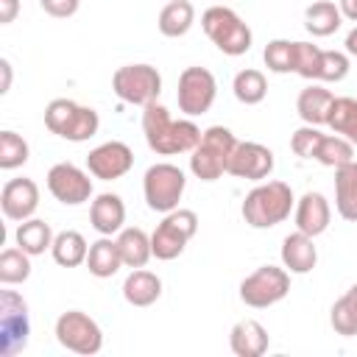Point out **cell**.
Returning <instances> with one entry per match:
<instances>
[{
  "mask_svg": "<svg viewBox=\"0 0 357 357\" xmlns=\"http://www.w3.org/2000/svg\"><path fill=\"white\" fill-rule=\"evenodd\" d=\"M142 134L153 153L159 156H176V153H192V148L201 142V128L192 123V117L173 120L170 112L162 103L142 106Z\"/></svg>",
  "mask_w": 357,
  "mask_h": 357,
  "instance_id": "obj_1",
  "label": "cell"
},
{
  "mask_svg": "<svg viewBox=\"0 0 357 357\" xmlns=\"http://www.w3.org/2000/svg\"><path fill=\"white\" fill-rule=\"evenodd\" d=\"M296 206L293 190L284 181H257V187L243 198L240 215L251 229H271L290 218Z\"/></svg>",
  "mask_w": 357,
  "mask_h": 357,
  "instance_id": "obj_2",
  "label": "cell"
},
{
  "mask_svg": "<svg viewBox=\"0 0 357 357\" xmlns=\"http://www.w3.org/2000/svg\"><path fill=\"white\" fill-rule=\"evenodd\" d=\"M45 126L50 134L67 139V142H86L98 134L100 117L92 106H81L70 98H53L45 106Z\"/></svg>",
  "mask_w": 357,
  "mask_h": 357,
  "instance_id": "obj_3",
  "label": "cell"
},
{
  "mask_svg": "<svg viewBox=\"0 0 357 357\" xmlns=\"http://www.w3.org/2000/svg\"><path fill=\"white\" fill-rule=\"evenodd\" d=\"M201 28L212 39V45L226 56H243L251 50V28L243 17L229 6H209L201 14Z\"/></svg>",
  "mask_w": 357,
  "mask_h": 357,
  "instance_id": "obj_4",
  "label": "cell"
},
{
  "mask_svg": "<svg viewBox=\"0 0 357 357\" xmlns=\"http://www.w3.org/2000/svg\"><path fill=\"white\" fill-rule=\"evenodd\" d=\"M237 145V137L226 126H209L201 134V142L190 153V170L201 181H218L229 170L231 151Z\"/></svg>",
  "mask_w": 357,
  "mask_h": 357,
  "instance_id": "obj_5",
  "label": "cell"
},
{
  "mask_svg": "<svg viewBox=\"0 0 357 357\" xmlns=\"http://www.w3.org/2000/svg\"><path fill=\"white\" fill-rule=\"evenodd\" d=\"M187 190V176L181 167L170 165V162H156L145 170L142 176V192H145V204L153 212H173L178 209V201Z\"/></svg>",
  "mask_w": 357,
  "mask_h": 357,
  "instance_id": "obj_6",
  "label": "cell"
},
{
  "mask_svg": "<svg viewBox=\"0 0 357 357\" xmlns=\"http://www.w3.org/2000/svg\"><path fill=\"white\" fill-rule=\"evenodd\" d=\"M290 293V271L282 265H262L240 282V301L254 310L279 304Z\"/></svg>",
  "mask_w": 357,
  "mask_h": 357,
  "instance_id": "obj_7",
  "label": "cell"
},
{
  "mask_svg": "<svg viewBox=\"0 0 357 357\" xmlns=\"http://www.w3.org/2000/svg\"><path fill=\"white\" fill-rule=\"evenodd\" d=\"M112 89L123 103L148 106L162 92V75L153 64H123L112 75Z\"/></svg>",
  "mask_w": 357,
  "mask_h": 357,
  "instance_id": "obj_8",
  "label": "cell"
},
{
  "mask_svg": "<svg viewBox=\"0 0 357 357\" xmlns=\"http://www.w3.org/2000/svg\"><path fill=\"white\" fill-rule=\"evenodd\" d=\"M198 231V215L192 209H173L162 218V223L156 226V231L151 234V248H153V257L162 259V262H170L176 259L187 243L195 237Z\"/></svg>",
  "mask_w": 357,
  "mask_h": 357,
  "instance_id": "obj_9",
  "label": "cell"
},
{
  "mask_svg": "<svg viewBox=\"0 0 357 357\" xmlns=\"http://www.w3.org/2000/svg\"><path fill=\"white\" fill-rule=\"evenodd\" d=\"M59 346H64L73 354H84L92 357L103 349V329L98 326L95 318H89L81 310H67L56 318V329H53Z\"/></svg>",
  "mask_w": 357,
  "mask_h": 357,
  "instance_id": "obj_10",
  "label": "cell"
},
{
  "mask_svg": "<svg viewBox=\"0 0 357 357\" xmlns=\"http://www.w3.org/2000/svg\"><path fill=\"white\" fill-rule=\"evenodd\" d=\"M31 315L28 304L17 290L0 293V357H14L28 346Z\"/></svg>",
  "mask_w": 357,
  "mask_h": 357,
  "instance_id": "obj_11",
  "label": "cell"
},
{
  "mask_svg": "<svg viewBox=\"0 0 357 357\" xmlns=\"http://www.w3.org/2000/svg\"><path fill=\"white\" fill-rule=\"evenodd\" d=\"M215 98H218V81L206 67H184L181 70L176 100H178V112H184V117L206 114L212 109Z\"/></svg>",
  "mask_w": 357,
  "mask_h": 357,
  "instance_id": "obj_12",
  "label": "cell"
},
{
  "mask_svg": "<svg viewBox=\"0 0 357 357\" xmlns=\"http://www.w3.org/2000/svg\"><path fill=\"white\" fill-rule=\"evenodd\" d=\"M92 173L73 162H59L47 170V190L64 206H78L92 198Z\"/></svg>",
  "mask_w": 357,
  "mask_h": 357,
  "instance_id": "obj_13",
  "label": "cell"
},
{
  "mask_svg": "<svg viewBox=\"0 0 357 357\" xmlns=\"http://www.w3.org/2000/svg\"><path fill=\"white\" fill-rule=\"evenodd\" d=\"M131 167H134V151L120 139L100 142L98 148L86 153V170L100 181L123 178Z\"/></svg>",
  "mask_w": 357,
  "mask_h": 357,
  "instance_id": "obj_14",
  "label": "cell"
},
{
  "mask_svg": "<svg viewBox=\"0 0 357 357\" xmlns=\"http://www.w3.org/2000/svg\"><path fill=\"white\" fill-rule=\"evenodd\" d=\"M273 151L262 142H237L234 151H231V159H229V170L231 176L237 178H245V181H265L271 173H273Z\"/></svg>",
  "mask_w": 357,
  "mask_h": 357,
  "instance_id": "obj_15",
  "label": "cell"
},
{
  "mask_svg": "<svg viewBox=\"0 0 357 357\" xmlns=\"http://www.w3.org/2000/svg\"><path fill=\"white\" fill-rule=\"evenodd\" d=\"M36 206H39V187H36L33 178H25V176H22V178H8V181L3 184L0 209H3V215H6L8 220L22 223V220L33 218Z\"/></svg>",
  "mask_w": 357,
  "mask_h": 357,
  "instance_id": "obj_16",
  "label": "cell"
},
{
  "mask_svg": "<svg viewBox=\"0 0 357 357\" xmlns=\"http://www.w3.org/2000/svg\"><path fill=\"white\" fill-rule=\"evenodd\" d=\"M329 220H332V206L321 192L310 190L296 201V229L298 231L318 237L329 229Z\"/></svg>",
  "mask_w": 357,
  "mask_h": 357,
  "instance_id": "obj_17",
  "label": "cell"
},
{
  "mask_svg": "<svg viewBox=\"0 0 357 357\" xmlns=\"http://www.w3.org/2000/svg\"><path fill=\"white\" fill-rule=\"evenodd\" d=\"M271 346V335L268 329L254 321V318H245V321H237L229 332V349L237 354V357H262Z\"/></svg>",
  "mask_w": 357,
  "mask_h": 357,
  "instance_id": "obj_18",
  "label": "cell"
},
{
  "mask_svg": "<svg viewBox=\"0 0 357 357\" xmlns=\"http://www.w3.org/2000/svg\"><path fill=\"white\" fill-rule=\"evenodd\" d=\"M89 223L98 234L112 237L114 231L123 229L126 223V204L117 192H100L95 195V201L89 204Z\"/></svg>",
  "mask_w": 357,
  "mask_h": 357,
  "instance_id": "obj_19",
  "label": "cell"
},
{
  "mask_svg": "<svg viewBox=\"0 0 357 357\" xmlns=\"http://www.w3.org/2000/svg\"><path fill=\"white\" fill-rule=\"evenodd\" d=\"M315 237L304 234V231H293L282 240V265L290 273H310L318 262V248L312 243Z\"/></svg>",
  "mask_w": 357,
  "mask_h": 357,
  "instance_id": "obj_20",
  "label": "cell"
},
{
  "mask_svg": "<svg viewBox=\"0 0 357 357\" xmlns=\"http://www.w3.org/2000/svg\"><path fill=\"white\" fill-rule=\"evenodd\" d=\"M332 100H335V95H332L326 86L310 84V86H304V89L298 92V98H296V112H298V117H301L307 126H326Z\"/></svg>",
  "mask_w": 357,
  "mask_h": 357,
  "instance_id": "obj_21",
  "label": "cell"
},
{
  "mask_svg": "<svg viewBox=\"0 0 357 357\" xmlns=\"http://www.w3.org/2000/svg\"><path fill=\"white\" fill-rule=\"evenodd\" d=\"M162 296V279L153 271L134 268L123 282V298L131 307H151Z\"/></svg>",
  "mask_w": 357,
  "mask_h": 357,
  "instance_id": "obj_22",
  "label": "cell"
},
{
  "mask_svg": "<svg viewBox=\"0 0 357 357\" xmlns=\"http://www.w3.org/2000/svg\"><path fill=\"white\" fill-rule=\"evenodd\" d=\"M117 248H120V257H123V265L126 268H145L148 259L153 257V248H151V234H145L139 226H128V229H120L117 234Z\"/></svg>",
  "mask_w": 357,
  "mask_h": 357,
  "instance_id": "obj_23",
  "label": "cell"
},
{
  "mask_svg": "<svg viewBox=\"0 0 357 357\" xmlns=\"http://www.w3.org/2000/svg\"><path fill=\"white\" fill-rule=\"evenodd\" d=\"M335 206L343 220L357 223V162L335 170Z\"/></svg>",
  "mask_w": 357,
  "mask_h": 357,
  "instance_id": "obj_24",
  "label": "cell"
},
{
  "mask_svg": "<svg viewBox=\"0 0 357 357\" xmlns=\"http://www.w3.org/2000/svg\"><path fill=\"white\" fill-rule=\"evenodd\" d=\"M50 254L56 259V265L61 268H78V265H86V254H89V245H86V237L75 229H64L53 237V245H50Z\"/></svg>",
  "mask_w": 357,
  "mask_h": 357,
  "instance_id": "obj_25",
  "label": "cell"
},
{
  "mask_svg": "<svg viewBox=\"0 0 357 357\" xmlns=\"http://www.w3.org/2000/svg\"><path fill=\"white\" fill-rule=\"evenodd\" d=\"M86 268H89V273L98 276V279H109V276H114V273L123 268V257H120L117 240L100 234V240H95V243L89 245Z\"/></svg>",
  "mask_w": 357,
  "mask_h": 357,
  "instance_id": "obj_26",
  "label": "cell"
},
{
  "mask_svg": "<svg viewBox=\"0 0 357 357\" xmlns=\"http://www.w3.org/2000/svg\"><path fill=\"white\" fill-rule=\"evenodd\" d=\"M195 22V8L190 0H170L162 11H159V33L167 36V39H178L184 36Z\"/></svg>",
  "mask_w": 357,
  "mask_h": 357,
  "instance_id": "obj_27",
  "label": "cell"
},
{
  "mask_svg": "<svg viewBox=\"0 0 357 357\" xmlns=\"http://www.w3.org/2000/svg\"><path fill=\"white\" fill-rule=\"evenodd\" d=\"M340 25H343V14L340 6H335L332 0H315L304 11V28L312 36H332Z\"/></svg>",
  "mask_w": 357,
  "mask_h": 357,
  "instance_id": "obj_28",
  "label": "cell"
},
{
  "mask_svg": "<svg viewBox=\"0 0 357 357\" xmlns=\"http://www.w3.org/2000/svg\"><path fill=\"white\" fill-rule=\"evenodd\" d=\"M53 237H56V234H53L50 223L39 220V218H28V220H22V223L17 226V231H14L17 245H20L25 254H31V257L45 254V251L53 245Z\"/></svg>",
  "mask_w": 357,
  "mask_h": 357,
  "instance_id": "obj_29",
  "label": "cell"
},
{
  "mask_svg": "<svg viewBox=\"0 0 357 357\" xmlns=\"http://www.w3.org/2000/svg\"><path fill=\"white\" fill-rule=\"evenodd\" d=\"M326 126L335 134L346 137L357 148V100L354 98H335L329 117H326Z\"/></svg>",
  "mask_w": 357,
  "mask_h": 357,
  "instance_id": "obj_30",
  "label": "cell"
},
{
  "mask_svg": "<svg viewBox=\"0 0 357 357\" xmlns=\"http://www.w3.org/2000/svg\"><path fill=\"white\" fill-rule=\"evenodd\" d=\"M329 324L337 335L354 337L357 335V284H351L329 310Z\"/></svg>",
  "mask_w": 357,
  "mask_h": 357,
  "instance_id": "obj_31",
  "label": "cell"
},
{
  "mask_svg": "<svg viewBox=\"0 0 357 357\" xmlns=\"http://www.w3.org/2000/svg\"><path fill=\"white\" fill-rule=\"evenodd\" d=\"M231 92H234V98H237L240 103H245V106H257V103H262L265 95H268V81H265L262 70L245 67V70H240V73L234 75V81H231Z\"/></svg>",
  "mask_w": 357,
  "mask_h": 357,
  "instance_id": "obj_32",
  "label": "cell"
},
{
  "mask_svg": "<svg viewBox=\"0 0 357 357\" xmlns=\"http://www.w3.org/2000/svg\"><path fill=\"white\" fill-rule=\"evenodd\" d=\"M315 159L324 165V167H343L349 162H354V145L340 137V134H324L321 142H318V151H315Z\"/></svg>",
  "mask_w": 357,
  "mask_h": 357,
  "instance_id": "obj_33",
  "label": "cell"
},
{
  "mask_svg": "<svg viewBox=\"0 0 357 357\" xmlns=\"http://www.w3.org/2000/svg\"><path fill=\"white\" fill-rule=\"evenodd\" d=\"M31 276V254H25L20 245L6 248L0 254V282L3 284H22Z\"/></svg>",
  "mask_w": 357,
  "mask_h": 357,
  "instance_id": "obj_34",
  "label": "cell"
},
{
  "mask_svg": "<svg viewBox=\"0 0 357 357\" xmlns=\"http://www.w3.org/2000/svg\"><path fill=\"white\" fill-rule=\"evenodd\" d=\"M262 59H265V67L271 73H279V75L293 73V67H296V42H290V39H273V42L265 45Z\"/></svg>",
  "mask_w": 357,
  "mask_h": 357,
  "instance_id": "obj_35",
  "label": "cell"
},
{
  "mask_svg": "<svg viewBox=\"0 0 357 357\" xmlns=\"http://www.w3.org/2000/svg\"><path fill=\"white\" fill-rule=\"evenodd\" d=\"M31 156V148L28 142L17 134V131H0V167L3 170H14V167H22Z\"/></svg>",
  "mask_w": 357,
  "mask_h": 357,
  "instance_id": "obj_36",
  "label": "cell"
},
{
  "mask_svg": "<svg viewBox=\"0 0 357 357\" xmlns=\"http://www.w3.org/2000/svg\"><path fill=\"white\" fill-rule=\"evenodd\" d=\"M321 47L312 42H296V67L293 73H298L307 81H318V67H321Z\"/></svg>",
  "mask_w": 357,
  "mask_h": 357,
  "instance_id": "obj_37",
  "label": "cell"
},
{
  "mask_svg": "<svg viewBox=\"0 0 357 357\" xmlns=\"http://www.w3.org/2000/svg\"><path fill=\"white\" fill-rule=\"evenodd\" d=\"M349 53L343 50H324L321 53V67H318V81H343L349 75Z\"/></svg>",
  "mask_w": 357,
  "mask_h": 357,
  "instance_id": "obj_38",
  "label": "cell"
},
{
  "mask_svg": "<svg viewBox=\"0 0 357 357\" xmlns=\"http://www.w3.org/2000/svg\"><path fill=\"white\" fill-rule=\"evenodd\" d=\"M321 131H318V126H301V128H296L293 131V137H290V148H293V153L296 156H301V159H315V151H318V142H321Z\"/></svg>",
  "mask_w": 357,
  "mask_h": 357,
  "instance_id": "obj_39",
  "label": "cell"
},
{
  "mask_svg": "<svg viewBox=\"0 0 357 357\" xmlns=\"http://www.w3.org/2000/svg\"><path fill=\"white\" fill-rule=\"evenodd\" d=\"M39 6H42L45 14L59 17V20H67V17H73L78 11L81 0H39Z\"/></svg>",
  "mask_w": 357,
  "mask_h": 357,
  "instance_id": "obj_40",
  "label": "cell"
},
{
  "mask_svg": "<svg viewBox=\"0 0 357 357\" xmlns=\"http://www.w3.org/2000/svg\"><path fill=\"white\" fill-rule=\"evenodd\" d=\"M20 14V0H0V25L14 22Z\"/></svg>",
  "mask_w": 357,
  "mask_h": 357,
  "instance_id": "obj_41",
  "label": "cell"
},
{
  "mask_svg": "<svg viewBox=\"0 0 357 357\" xmlns=\"http://www.w3.org/2000/svg\"><path fill=\"white\" fill-rule=\"evenodd\" d=\"M0 73H3V84H0V95H6L11 89V61L0 59Z\"/></svg>",
  "mask_w": 357,
  "mask_h": 357,
  "instance_id": "obj_42",
  "label": "cell"
},
{
  "mask_svg": "<svg viewBox=\"0 0 357 357\" xmlns=\"http://www.w3.org/2000/svg\"><path fill=\"white\" fill-rule=\"evenodd\" d=\"M337 6H340V14H343L346 20L357 22V0H337Z\"/></svg>",
  "mask_w": 357,
  "mask_h": 357,
  "instance_id": "obj_43",
  "label": "cell"
},
{
  "mask_svg": "<svg viewBox=\"0 0 357 357\" xmlns=\"http://www.w3.org/2000/svg\"><path fill=\"white\" fill-rule=\"evenodd\" d=\"M343 45H346V53H349V56H357V28H351V31L346 33V42H343Z\"/></svg>",
  "mask_w": 357,
  "mask_h": 357,
  "instance_id": "obj_44",
  "label": "cell"
}]
</instances>
